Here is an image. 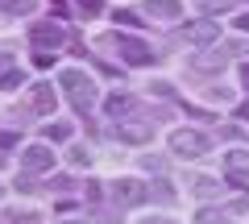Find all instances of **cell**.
<instances>
[{
    "label": "cell",
    "mask_w": 249,
    "mask_h": 224,
    "mask_svg": "<svg viewBox=\"0 0 249 224\" xmlns=\"http://www.w3.org/2000/svg\"><path fill=\"white\" fill-rule=\"evenodd\" d=\"M29 42L37 54H54L58 46H67V29L58 21H37V25H29Z\"/></svg>",
    "instance_id": "4"
},
{
    "label": "cell",
    "mask_w": 249,
    "mask_h": 224,
    "mask_svg": "<svg viewBox=\"0 0 249 224\" xmlns=\"http://www.w3.org/2000/svg\"><path fill=\"white\" fill-rule=\"evenodd\" d=\"M112 195H116V204H142L145 199V187L137 179H116L112 183Z\"/></svg>",
    "instance_id": "11"
},
{
    "label": "cell",
    "mask_w": 249,
    "mask_h": 224,
    "mask_svg": "<svg viewBox=\"0 0 249 224\" xmlns=\"http://www.w3.org/2000/svg\"><path fill=\"white\" fill-rule=\"evenodd\" d=\"M196 4H199L204 13H216V9H229L232 0H196Z\"/></svg>",
    "instance_id": "20"
},
{
    "label": "cell",
    "mask_w": 249,
    "mask_h": 224,
    "mask_svg": "<svg viewBox=\"0 0 249 224\" xmlns=\"http://www.w3.org/2000/svg\"><path fill=\"white\" fill-rule=\"evenodd\" d=\"M71 162L75 166H91V154L88 150H71Z\"/></svg>",
    "instance_id": "22"
},
{
    "label": "cell",
    "mask_w": 249,
    "mask_h": 224,
    "mask_svg": "<svg viewBox=\"0 0 249 224\" xmlns=\"http://www.w3.org/2000/svg\"><path fill=\"white\" fill-rule=\"evenodd\" d=\"M75 4H79V9L88 13V17H96V13H104V0H75Z\"/></svg>",
    "instance_id": "18"
},
{
    "label": "cell",
    "mask_w": 249,
    "mask_h": 224,
    "mask_svg": "<svg viewBox=\"0 0 249 224\" xmlns=\"http://www.w3.org/2000/svg\"><path fill=\"white\" fill-rule=\"evenodd\" d=\"M116 21H121V25H142V21H137L133 13H121V9H116Z\"/></svg>",
    "instance_id": "24"
},
{
    "label": "cell",
    "mask_w": 249,
    "mask_h": 224,
    "mask_svg": "<svg viewBox=\"0 0 249 224\" xmlns=\"http://www.w3.org/2000/svg\"><path fill=\"white\" fill-rule=\"evenodd\" d=\"M191 191H196V195H216L220 187H216L212 179H196V183H191Z\"/></svg>",
    "instance_id": "17"
},
{
    "label": "cell",
    "mask_w": 249,
    "mask_h": 224,
    "mask_svg": "<svg viewBox=\"0 0 249 224\" xmlns=\"http://www.w3.org/2000/svg\"><path fill=\"white\" fill-rule=\"evenodd\" d=\"M104 112L112 121H124L129 112H137V96H129V91H112V96L104 100Z\"/></svg>",
    "instance_id": "9"
},
{
    "label": "cell",
    "mask_w": 249,
    "mask_h": 224,
    "mask_svg": "<svg viewBox=\"0 0 249 224\" xmlns=\"http://www.w3.org/2000/svg\"><path fill=\"white\" fill-rule=\"evenodd\" d=\"M54 104H58L54 83H34V87H29V108H34V112H54Z\"/></svg>",
    "instance_id": "10"
},
{
    "label": "cell",
    "mask_w": 249,
    "mask_h": 224,
    "mask_svg": "<svg viewBox=\"0 0 249 224\" xmlns=\"http://www.w3.org/2000/svg\"><path fill=\"white\" fill-rule=\"evenodd\" d=\"M21 171H25V174H46V171H54L50 145H29V150L21 154Z\"/></svg>",
    "instance_id": "6"
},
{
    "label": "cell",
    "mask_w": 249,
    "mask_h": 224,
    "mask_svg": "<svg viewBox=\"0 0 249 224\" xmlns=\"http://www.w3.org/2000/svg\"><path fill=\"white\" fill-rule=\"evenodd\" d=\"M58 87L67 91V100L75 104V112H88V108L100 100L96 79H91L88 71H79V67H67V71H58Z\"/></svg>",
    "instance_id": "1"
},
{
    "label": "cell",
    "mask_w": 249,
    "mask_h": 224,
    "mask_svg": "<svg viewBox=\"0 0 249 224\" xmlns=\"http://www.w3.org/2000/svg\"><path fill=\"white\" fill-rule=\"evenodd\" d=\"M237 29H241V34H249V13H241V17H237Z\"/></svg>",
    "instance_id": "25"
},
{
    "label": "cell",
    "mask_w": 249,
    "mask_h": 224,
    "mask_svg": "<svg viewBox=\"0 0 249 224\" xmlns=\"http://www.w3.org/2000/svg\"><path fill=\"white\" fill-rule=\"evenodd\" d=\"M237 121H249V104H241V108H237Z\"/></svg>",
    "instance_id": "28"
},
{
    "label": "cell",
    "mask_w": 249,
    "mask_h": 224,
    "mask_svg": "<svg viewBox=\"0 0 249 224\" xmlns=\"http://www.w3.org/2000/svg\"><path fill=\"white\" fill-rule=\"evenodd\" d=\"M183 37L191 46H212L220 42V25L216 21H191V25H183Z\"/></svg>",
    "instance_id": "8"
},
{
    "label": "cell",
    "mask_w": 249,
    "mask_h": 224,
    "mask_svg": "<svg viewBox=\"0 0 249 224\" xmlns=\"http://www.w3.org/2000/svg\"><path fill=\"white\" fill-rule=\"evenodd\" d=\"M224 179L232 187H249V150H229L224 154Z\"/></svg>",
    "instance_id": "5"
},
{
    "label": "cell",
    "mask_w": 249,
    "mask_h": 224,
    "mask_svg": "<svg viewBox=\"0 0 249 224\" xmlns=\"http://www.w3.org/2000/svg\"><path fill=\"white\" fill-rule=\"evenodd\" d=\"M208 150H212V141L199 129H175L170 133V154H178V158H204Z\"/></svg>",
    "instance_id": "2"
},
{
    "label": "cell",
    "mask_w": 249,
    "mask_h": 224,
    "mask_svg": "<svg viewBox=\"0 0 249 224\" xmlns=\"http://www.w3.org/2000/svg\"><path fill=\"white\" fill-rule=\"evenodd\" d=\"M0 145H17V137H13V133H0Z\"/></svg>",
    "instance_id": "27"
},
{
    "label": "cell",
    "mask_w": 249,
    "mask_h": 224,
    "mask_svg": "<svg viewBox=\"0 0 249 224\" xmlns=\"http://www.w3.org/2000/svg\"><path fill=\"white\" fill-rule=\"evenodd\" d=\"M112 46H116V54H121L129 67H150L154 58H158V54H154L142 37H133V34H112Z\"/></svg>",
    "instance_id": "3"
},
{
    "label": "cell",
    "mask_w": 249,
    "mask_h": 224,
    "mask_svg": "<svg viewBox=\"0 0 249 224\" xmlns=\"http://www.w3.org/2000/svg\"><path fill=\"white\" fill-rule=\"evenodd\" d=\"M142 224H178V220H166V216H150V220H142Z\"/></svg>",
    "instance_id": "26"
},
{
    "label": "cell",
    "mask_w": 249,
    "mask_h": 224,
    "mask_svg": "<svg viewBox=\"0 0 249 224\" xmlns=\"http://www.w3.org/2000/svg\"><path fill=\"white\" fill-rule=\"evenodd\" d=\"M196 224H229V216H224L220 207H199V216H196Z\"/></svg>",
    "instance_id": "15"
},
{
    "label": "cell",
    "mask_w": 249,
    "mask_h": 224,
    "mask_svg": "<svg viewBox=\"0 0 249 224\" xmlns=\"http://www.w3.org/2000/svg\"><path fill=\"white\" fill-rule=\"evenodd\" d=\"M191 67L204 71V75H212V71H220V67H224V54H199V58H191Z\"/></svg>",
    "instance_id": "13"
},
{
    "label": "cell",
    "mask_w": 249,
    "mask_h": 224,
    "mask_svg": "<svg viewBox=\"0 0 249 224\" xmlns=\"http://www.w3.org/2000/svg\"><path fill=\"white\" fill-rule=\"evenodd\" d=\"M62 224H88V220H62Z\"/></svg>",
    "instance_id": "29"
},
{
    "label": "cell",
    "mask_w": 249,
    "mask_h": 224,
    "mask_svg": "<svg viewBox=\"0 0 249 224\" xmlns=\"http://www.w3.org/2000/svg\"><path fill=\"white\" fill-rule=\"evenodd\" d=\"M145 13L158 17V21H178L183 17V4L178 0H145Z\"/></svg>",
    "instance_id": "12"
},
{
    "label": "cell",
    "mask_w": 249,
    "mask_h": 224,
    "mask_svg": "<svg viewBox=\"0 0 249 224\" xmlns=\"http://www.w3.org/2000/svg\"><path fill=\"white\" fill-rule=\"evenodd\" d=\"M37 0H0V13L4 17H21V13H34Z\"/></svg>",
    "instance_id": "14"
},
{
    "label": "cell",
    "mask_w": 249,
    "mask_h": 224,
    "mask_svg": "<svg viewBox=\"0 0 249 224\" xmlns=\"http://www.w3.org/2000/svg\"><path fill=\"white\" fill-rule=\"evenodd\" d=\"M9 71H13V54L0 50V75H9Z\"/></svg>",
    "instance_id": "23"
},
{
    "label": "cell",
    "mask_w": 249,
    "mask_h": 224,
    "mask_svg": "<svg viewBox=\"0 0 249 224\" xmlns=\"http://www.w3.org/2000/svg\"><path fill=\"white\" fill-rule=\"evenodd\" d=\"M112 137H121V141H129V145H142V141L154 137V125H150V121H116Z\"/></svg>",
    "instance_id": "7"
},
{
    "label": "cell",
    "mask_w": 249,
    "mask_h": 224,
    "mask_svg": "<svg viewBox=\"0 0 249 224\" xmlns=\"http://www.w3.org/2000/svg\"><path fill=\"white\" fill-rule=\"evenodd\" d=\"M46 137L50 141H67L71 137V125H46Z\"/></svg>",
    "instance_id": "16"
},
{
    "label": "cell",
    "mask_w": 249,
    "mask_h": 224,
    "mask_svg": "<svg viewBox=\"0 0 249 224\" xmlns=\"http://www.w3.org/2000/svg\"><path fill=\"white\" fill-rule=\"evenodd\" d=\"M17 83H21V71H17V67H13L9 75H0V87H17Z\"/></svg>",
    "instance_id": "21"
},
{
    "label": "cell",
    "mask_w": 249,
    "mask_h": 224,
    "mask_svg": "<svg viewBox=\"0 0 249 224\" xmlns=\"http://www.w3.org/2000/svg\"><path fill=\"white\" fill-rule=\"evenodd\" d=\"M9 220L13 224H37L42 216H37V212H9Z\"/></svg>",
    "instance_id": "19"
}]
</instances>
